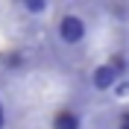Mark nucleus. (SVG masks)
<instances>
[{"label":"nucleus","instance_id":"20e7f679","mask_svg":"<svg viewBox=\"0 0 129 129\" xmlns=\"http://www.w3.org/2000/svg\"><path fill=\"white\" fill-rule=\"evenodd\" d=\"M24 9L38 15V12H44V9H47V3H41V0H24Z\"/></svg>","mask_w":129,"mask_h":129},{"label":"nucleus","instance_id":"f257e3e1","mask_svg":"<svg viewBox=\"0 0 129 129\" xmlns=\"http://www.w3.org/2000/svg\"><path fill=\"white\" fill-rule=\"evenodd\" d=\"M59 38L64 44H79L85 38V21L79 15H64L59 21Z\"/></svg>","mask_w":129,"mask_h":129},{"label":"nucleus","instance_id":"7ed1b4c3","mask_svg":"<svg viewBox=\"0 0 129 129\" xmlns=\"http://www.w3.org/2000/svg\"><path fill=\"white\" fill-rule=\"evenodd\" d=\"M53 129H82V117L71 109H62L53 117Z\"/></svg>","mask_w":129,"mask_h":129},{"label":"nucleus","instance_id":"6e6552de","mask_svg":"<svg viewBox=\"0 0 129 129\" xmlns=\"http://www.w3.org/2000/svg\"><path fill=\"white\" fill-rule=\"evenodd\" d=\"M6 126V112H3V106H0V129Z\"/></svg>","mask_w":129,"mask_h":129},{"label":"nucleus","instance_id":"f03ea898","mask_svg":"<svg viewBox=\"0 0 129 129\" xmlns=\"http://www.w3.org/2000/svg\"><path fill=\"white\" fill-rule=\"evenodd\" d=\"M117 71H114L112 64H97L94 68V73H91V85H94L97 91H109V88H114L117 85Z\"/></svg>","mask_w":129,"mask_h":129},{"label":"nucleus","instance_id":"423d86ee","mask_svg":"<svg viewBox=\"0 0 129 129\" xmlns=\"http://www.w3.org/2000/svg\"><path fill=\"white\" fill-rule=\"evenodd\" d=\"M114 91H117V97H129V82H120V79H117Z\"/></svg>","mask_w":129,"mask_h":129},{"label":"nucleus","instance_id":"39448f33","mask_svg":"<svg viewBox=\"0 0 129 129\" xmlns=\"http://www.w3.org/2000/svg\"><path fill=\"white\" fill-rule=\"evenodd\" d=\"M109 64L117 71V76H120V73H126V56H112V62H109Z\"/></svg>","mask_w":129,"mask_h":129},{"label":"nucleus","instance_id":"0eeeda50","mask_svg":"<svg viewBox=\"0 0 129 129\" xmlns=\"http://www.w3.org/2000/svg\"><path fill=\"white\" fill-rule=\"evenodd\" d=\"M117 129H129V112L120 114V120H117Z\"/></svg>","mask_w":129,"mask_h":129}]
</instances>
